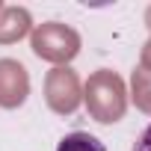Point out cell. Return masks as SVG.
Listing matches in <instances>:
<instances>
[{"instance_id": "1", "label": "cell", "mask_w": 151, "mask_h": 151, "mask_svg": "<svg viewBox=\"0 0 151 151\" xmlns=\"http://www.w3.org/2000/svg\"><path fill=\"white\" fill-rule=\"evenodd\" d=\"M83 104L95 122L116 124L119 119H124V110H127L124 80L110 68H98L95 74H89V80L83 86Z\"/></svg>"}, {"instance_id": "11", "label": "cell", "mask_w": 151, "mask_h": 151, "mask_svg": "<svg viewBox=\"0 0 151 151\" xmlns=\"http://www.w3.org/2000/svg\"><path fill=\"white\" fill-rule=\"evenodd\" d=\"M0 9H3V3H0Z\"/></svg>"}, {"instance_id": "8", "label": "cell", "mask_w": 151, "mask_h": 151, "mask_svg": "<svg viewBox=\"0 0 151 151\" xmlns=\"http://www.w3.org/2000/svg\"><path fill=\"white\" fill-rule=\"evenodd\" d=\"M133 151H151V124L139 133V139L133 142Z\"/></svg>"}, {"instance_id": "3", "label": "cell", "mask_w": 151, "mask_h": 151, "mask_svg": "<svg viewBox=\"0 0 151 151\" xmlns=\"http://www.w3.org/2000/svg\"><path fill=\"white\" fill-rule=\"evenodd\" d=\"M45 101L56 116H71L83 101V86L77 71L68 65H56L45 77Z\"/></svg>"}, {"instance_id": "4", "label": "cell", "mask_w": 151, "mask_h": 151, "mask_svg": "<svg viewBox=\"0 0 151 151\" xmlns=\"http://www.w3.org/2000/svg\"><path fill=\"white\" fill-rule=\"evenodd\" d=\"M30 95V74L18 59H0V107L18 110Z\"/></svg>"}, {"instance_id": "2", "label": "cell", "mask_w": 151, "mask_h": 151, "mask_svg": "<svg viewBox=\"0 0 151 151\" xmlns=\"http://www.w3.org/2000/svg\"><path fill=\"white\" fill-rule=\"evenodd\" d=\"M30 47L39 59H47L53 65H68L80 53V33L59 21H45L30 33Z\"/></svg>"}, {"instance_id": "5", "label": "cell", "mask_w": 151, "mask_h": 151, "mask_svg": "<svg viewBox=\"0 0 151 151\" xmlns=\"http://www.w3.org/2000/svg\"><path fill=\"white\" fill-rule=\"evenodd\" d=\"M33 30V18L24 6H3L0 9V45H15Z\"/></svg>"}, {"instance_id": "10", "label": "cell", "mask_w": 151, "mask_h": 151, "mask_svg": "<svg viewBox=\"0 0 151 151\" xmlns=\"http://www.w3.org/2000/svg\"><path fill=\"white\" fill-rule=\"evenodd\" d=\"M145 24H148V27H151V6H148V9H145Z\"/></svg>"}, {"instance_id": "7", "label": "cell", "mask_w": 151, "mask_h": 151, "mask_svg": "<svg viewBox=\"0 0 151 151\" xmlns=\"http://www.w3.org/2000/svg\"><path fill=\"white\" fill-rule=\"evenodd\" d=\"M56 151H107V148H104V142L98 136L83 133V130H74V133H68V136L59 139Z\"/></svg>"}, {"instance_id": "6", "label": "cell", "mask_w": 151, "mask_h": 151, "mask_svg": "<svg viewBox=\"0 0 151 151\" xmlns=\"http://www.w3.org/2000/svg\"><path fill=\"white\" fill-rule=\"evenodd\" d=\"M130 98H133L136 110L151 116V71L148 68H136L130 74Z\"/></svg>"}, {"instance_id": "9", "label": "cell", "mask_w": 151, "mask_h": 151, "mask_svg": "<svg viewBox=\"0 0 151 151\" xmlns=\"http://www.w3.org/2000/svg\"><path fill=\"white\" fill-rule=\"evenodd\" d=\"M139 68H148L151 71V39L145 42V47H142V56H139Z\"/></svg>"}]
</instances>
